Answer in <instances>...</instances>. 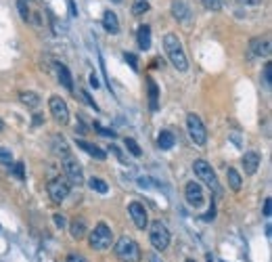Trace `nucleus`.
<instances>
[{
    "instance_id": "10",
    "label": "nucleus",
    "mask_w": 272,
    "mask_h": 262,
    "mask_svg": "<svg viewBox=\"0 0 272 262\" xmlns=\"http://www.w3.org/2000/svg\"><path fill=\"white\" fill-rule=\"evenodd\" d=\"M184 197L188 201V206L193 208H201L205 204V195H203V187H201L199 183H188L186 189H184Z\"/></svg>"
},
{
    "instance_id": "17",
    "label": "nucleus",
    "mask_w": 272,
    "mask_h": 262,
    "mask_svg": "<svg viewBox=\"0 0 272 262\" xmlns=\"http://www.w3.org/2000/svg\"><path fill=\"white\" fill-rule=\"evenodd\" d=\"M172 15L178 21H186L188 17H191V9H188L186 0H174L172 3Z\"/></svg>"
},
{
    "instance_id": "13",
    "label": "nucleus",
    "mask_w": 272,
    "mask_h": 262,
    "mask_svg": "<svg viewBox=\"0 0 272 262\" xmlns=\"http://www.w3.org/2000/svg\"><path fill=\"white\" fill-rule=\"evenodd\" d=\"M249 51L253 57H270V40L268 38H251Z\"/></svg>"
},
{
    "instance_id": "15",
    "label": "nucleus",
    "mask_w": 272,
    "mask_h": 262,
    "mask_svg": "<svg viewBox=\"0 0 272 262\" xmlns=\"http://www.w3.org/2000/svg\"><path fill=\"white\" fill-rule=\"evenodd\" d=\"M259 164H262V158H259V153L257 151H247L245 156H243V168H245V174H255L257 168H259Z\"/></svg>"
},
{
    "instance_id": "41",
    "label": "nucleus",
    "mask_w": 272,
    "mask_h": 262,
    "mask_svg": "<svg viewBox=\"0 0 272 262\" xmlns=\"http://www.w3.org/2000/svg\"><path fill=\"white\" fill-rule=\"evenodd\" d=\"M90 86H92V88H99V86H101V84H99V78L94 76V74H90Z\"/></svg>"
},
{
    "instance_id": "3",
    "label": "nucleus",
    "mask_w": 272,
    "mask_h": 262,
    "mask_svg": "<svg viewBox=\"0 0 272 262\" xmlns=\"http://www.w3.org/2000/svg\"><path fill=\"white\" fill-rule=\"evenodd\" d=\"M88 243H90L92 249H97V252H105V249H109L111 243H113L111 229L105 222H99L97 227L88 233Z\"/></svg>"
},
{
    "instance_id": "37",
    "label": "nucleus",
    "mask_w": 272,
    "mask_h": 262,
    "mask_svg": "<svg viewBox=\"0 0 272 262\" xmlns=\"http://www.w3.org/2000/svg\"><path fill=\"white\" fill-rule=\"evenodd\" d=\"M65 262H88V260H86V256H82V254H78V252H72V254L67 256Z\"/></svg>"
},
{
    "instance_id": "45",
    "label": "nucleus",
    "mask_w": 272,
    "mask_h": 262,
    "mask_svg": "<svg viewBox=\"0 0 272 262\" xmlns=\"http://www.w3.org/2000/svg\"><path fill=\"white\" fill-rule=\"evenodd\" d=\"M113 3H122V0H113Z\"/></svg>"
},
{
    "instance_id": "19",
    "label": "nucleus",
    "mask_w": 272,
    "mask_h": 262,
    "mask_svg": "<svg viewBox=\"0 0 272 262\" xmlns=\"http://www.w3.org/2000/svg\"><path fill=\"white\" fill-rule=\"evenodd\" d=\"M19 99H21V103H23V105L28 107V109H38L40 103H42V99L38 97L36 92H32V90L21 92V94H19Z\"/></svg>"
},
{
    "instance_id": "12",
    "label": "nucleus",
    "mask_w": 272,
    "mask_h": 262,
    "mask_svg": "<svg viewBox=\"0 0 272 262\" xmlns=\"http://www.w3.org/2000/svg\"><path fill=\"white\" fill-rule=\"evenodd\" d=\"M76 145L82 149V151H86L90 158H94V160H105L107 158V151H103L99 145H94V143H88V141H84V139H76Z\"/></svg>"
},
{
    "instance_id": "2",
    "label": "nucleus",
    "mask_w": 272,
    "mask_h": 262,
    "mask_svg": "<svg viewBox=\"0 0 272 262\" xmlns=\"http://www.w3.org/2000/svg\"><path fill=\"white\" fill-rule=\"evenodd\" d=\"M115 256L120 258L122 262H140V258H143V254H140V247L138 243L132 239V237H120L115 243Z\"/></svg>"
},
{
    "instance_id": "22",
    "label": "nucleus",
    "mask_w": 272,
    "mask_h": 262,
    "mask_svg": "<svg viewBox=\"0 0 272 262\" xmlns=\"http://www.w3.org/2000/svg\"><path fill=\"white\" fill-rule=\"evenodd\" d=\"M53 151L57 153V156H61V158H67V156H72L69 153V147H67V143L61 135H55L53 137Z\"/></svg>"
},
{
    "instance_id": "42",
    "label": "nucleus",
    "mask_w": 272,
    "mask_h": 262,
    "mask_svg": "<svg viewBox=\"0 0 272 262\" xmlns=\"http://www.w3.org/2000/svg\"><path fill=\"white\" fill-rule=\"evenodd\" d=\"M149 262H161V260L157 258V254H155V252H153V254H149Z\"/></svg>"
},
{
    "instance_id": "32",
    "label": "nucleus",
    "mask_w": 272,
    "mask_h": 262,
    "mask_svg": "<svg viewBox=\"0 0 272 262\" xmlns=\"http://www.w3.org/2000/svg\"><path fill=\"white\" fill-rule=\"evenodd\" d=\"M94 130H99V133H101V137H107V139H113V137H115V133H113V130L105 128V126H101V124H94Z\"/></svg>"
},
{
    "instance_id": "43",
    "label": "nucleus",
    "mask_w": 272,
    "mask_h": 262,
    "mask_svg": "<svg viewBox=\"0 0 272 262\" xmlns=\"http://www.w3.org/2000/svg\"><path fill=\"white\" fill-rule=\"evenodd\" d=\"M3 130H5V122H3V120H0V133H3Z\"/></svg>"
},
{
    "instance_id": "44",
    "label": "nucleus",
    "mask_w": 272,
    "mask_h": 262,
    "mask_svg": "<svg viewBox=\"0 0 272 262\" xmlns=\"http://www.w3.org/2000/svg\"><path fill=\"white\" fill-rule=\"evenodd\" d=\"M186 262H195V260H193V258H188V260H186Z\"/></svg>"
},
{
    "instance_id": "34",
    "label": "nucleus",
    "mask_w": 272,
    "mask_h": 262,
    "mask_svg": "<svg viewBox=\"0 0 272 262\" xmlns=\"http://www.w3.org/2000/svg\"><path fill=\"white\" fill-rule=\"evenodd\" d=\"M109 151H111V153H113V156H115L117 160H120L122 164H128V158H126V156H124V153L120 151V147H115V145H111V147H109Z\"/></svg>"
},
{
    "instance_id": "8",
    "label": "nucleus",
    "mask_w": 272,
    "mask_h": 262,
    "mask_svg": "<svg viewBox=\"0 0 272 262\" xmlns=\"http://www.w3.org/2000/svg\"><path fill=\"white\" fill-rule=\"evenodd\" d=\"M63 170H65V178L69 181V185H82L84 183V172H82V166L72 158L67 156L63 158Z\"/></svg>"
},
{
    "instance_id": "26",
    "label": "nucleus",
    "mask_w": 272,
    "mask_h": 262,
    "mask_svg": "<svg viewBox=\"0 0 272 262\" xmlns=\"http://www.w3.org/2000/svg\"><path fill=\"white\" fill-rule=\"evenodd\" d=\"M126 149L130 151V156H134V158L143 156V149H140V145H138L134 139H126Z\"/></svg>"
},
{
    "instance_id": "16",
    "label": "nucleus",
    "mask_w": 272,
    "mask_h": 262,
    "mask_svg": "<svg viewBox=\"0 0 272 262\" xmlns=\"http://www.w3.org/2000/svg\"><path fill=\"white\" fill-rule=\"evenodd\" d=\"M55 67H57V76H59V82L63 84V88L69 90V92H74V78H72V71H69V67L63 65V63H57Z\"/></svg>"
},
{
    "instance_id": "39",
    "label": "nucleus",
    "mask_w": 272,
    "mask_h": 262,
    "mask_svg": "<svg viewBox=\"0 0 272 262\" xmlns=\"http://www.w3.org/2000/svg\"><path fill=\"white\" fill-rule=\"evenodd\" d=\"M270 210H272V204H270V199H266L264 201V216L266 218H270Z\"/></svg>"
},
{
    "instance_id": "36",
    "label": "nucleus",
    "mask_w": 272,
    "mask_h": 262,
    "mask_svg": "<svg viewBox=\"0 0 272 262\" xmlns=\"http://www.w3.org/2000/svg\"><path fill=\"white\" fill-rule=\"evenodd\" d=\"M80 94H82V99H84V101H86V103H88V105L92 107V109H94V111H99V105H97V103H94V101L90 99V94H88L86 90H80Z\"/></svg>"
},
{
    "instance_id": "18",
    "label": "nucleus",
    "mask_w": 272,
    "mask_h": 262,
    "mask_svg": "<svg viewBox=\"0 0 272 262\" xmlns=\"http://www.w3.org/2000/svg\"><path fill=\"white\" fill-rule=\"evenodd\" d=\"M136 40H138L140 51H149L151 49V28L149 26H140L138 32H136Z\"/></svg>"
},
{
    "instance_id": "5",
    "label": "nucleus",
    "mask_w": 272,
    "mask_h": 262,
    "mask_svg": "<svg viewBox=\"0 0 272 262\" xmlns=\"http://www.w3.org/2000/svg\"><path fill=\"white\" fill-rule=\"evenodd\" d=\"M149 241H151L153 247L157 249V252H163V249L170 245V231H168V227H165L161 220L151 222V227H149Z\"/></svg>"
},
{
    "instance_id": "35",
    "label": "nucleus",
    "mask_w": 272,
    "mask_h": 262,
    "mask_svg": "<svg viewBox=\"0 0 272 262\" xmlns=\"http://www.w3.org/2000/svg\"><path fill=\"white\" fill-rule=\"evenodd\" d=\"M264 82H266V88H270L272 84V65L270 63L264 67Z\"/></svg>"
},
{
    "instance_id": "27",
    "label": "nucleus",
    "mask_w": 272,
    "mask_h": 262,
    "mask_svg": "<svg viewBox=\"0 0 272 262\" xmlns=\"http://www.w3.org/2000/svg\"><path fill=\"white\" fill-rule=\"evenodd\" d=\"M149 9H151L149 0H136L134 7H132V15H145Z\"/></svg>"
},
{
    "instance_id": "9",
    "label": "nucleus",
    "mask_w": 272,
    "mask_h": 262,
    "mask_svg": "<svg viewBox=\"0 0 272 262\" xmlns=\"http://www.w3.org/2000/svg\"><path fill=\"white\" fill-rule=\"evenodd\" d=\"M49 107H51V113H53V117L59 122V124H67L69 122V107H67V103L61 99V97H51L49 99Z\"/></svg>"
},
{
    "instance_id": "38",
    "label": "nucleus",
    "mask_w": 272,
    "mask_h": 262,
    "mask_svg": "<svg viewBox=\"0 0 272 262\" xmlns=\"http://www.w3.org/2000/svg\"><path fill=\"white\" fill-rule=\"evenodd\" d=\"M53 220H55V224H57L59 229H63L65 224H67V220H65V216H63V214H55V216H53Z\"/></svg>"
},
{
    "instance_id": "20",
    "label": "nucleus",
    "mask_w": 272,
    "mask_h": 262,
    "mask_svg": "<svg viewBox=\"0 0 272 262\" xmlns=\"http://www.w3.org/2000/svg\"><path fill=\"white\" fill-rule=\"evenodd\" d=\"M147 88H149V107H151V111H157L159 88H157V84H155V80H153V78L147 80Z\"/></svg>"
},
{
    "instance_id": "7",
    "label": "nucleus",
    "mask_w": 272,
    "mask_h": 262,
    "mask_svg": "<svg viewBox=\"0 0 272 262\" xmlns=\"http://www.w3.org/2000/svg\"><path fill=\"white\" fill-rule=\"evenodd\" d=\"M186 128H188V137H191V141L195 143V145L203 147L207 143V130H205L203 122H201V117L197 113L186 115Z\"/></svg>"
},
{
    "instance_id": "25",
    "label": "nucleus",
    "mask_w": 272,
    "mask_h": 262,
    "mask_svg": "<svg viewBox=\"0 0 272 262\" xmlns=\"http://www.w3.org/2000/svg\"><path fill=\"white\" fill-rule=\"evenodd\" d=\"M88 187L92 189V191H97V193H101V195H105V193H109V185L103 181V178H97V176H92L90 181H88Z\"/></svg>"
},
{
    "instance_id": "23",
    "label": "nucleus",
    "mask_w": 272,
    "mask_h": 262,
    "mask_svg": "<svg viewBox=\"0 0 272 262\" xmlns=\"http://www.w3.org/2000/svg\"><path fill=\"white\" fill-rule=\"evenodd\" d=\"M157 145L163 149V151H168L176 145V137L170 133V130H161L159 137H157Z\"/></svg>"
},
{
    "instance_id": "31",
    "label": "nucleus",
    "mask_w": 272,
    "mask_h": 262,
    "mask_svg": "<svg viewBox=\"0 0 272 262\" xmlns=\"http://www.w3.org/2000/svg\"><path fill=\"white\" fill-rule=\"evenodd\" d=\"M17 9H19V13H21V19H30V11H28V5H26V0H19L17 3Z\"/></svg>"
},
{
    "instance_id": "33",
    "label": "nucleus",
    "mask_w": 272,
    "mask_h": 262,
    "mask_svg": "<svg viewBox=\"0 0 272 262\" xmlns=\"http://www.w3.org/2000/svg\"><path fill=\"white\" fill-rule=\"evenodd\" d=\"M23 168H26V166H23V162H17L15 168H13V172H15V176L19 178V181H23V178H26V170H23Z\"/></svg>"
},
{
    "instance_id": "40",
    "label": "nucleus",
    "mask_w": 272,
    "mask_h": 262,
    "mask_svg": "<svg viewBox=\"0 0 272 262\" xmlns=\"http://www.w3.org/2000/svg\"><path fill=\"white\" fill-rule=\"evenodd\" d=\"M239 5H249V7H257L259 5V0H236Z\"/></svg>"
},
{
    "instance_id": "11",
    "label": "nucleus",
    "mask_w": 272,
    "mask_h": 262,
    "mask_svg": "<svg viewBox=\"0 0 272 262\" xmlns=\"http://www.w3.org/2000/svg\"><path fill=\"white\" fill-rule=\"evenodd\" d=\"M128 210H130V216H132V220H134V224H136V229L145 231V229L149 227V214H147L145 206L138 204V201H132Z\"/></svg>"
},
{
    "instance_id": "28",
    "label": "nucleus",
    "mask_w": 272,
    "mask_h": 262,
    "mask_svg": "<svg viewBox=\"0 0 272 262\" xmlns=\"http://www.w3.org/2000/svg\"><path fill=\"white\" fill-rule=\"evenodd\" d=\"M201 5L207 11H220L224 7V0H201Z\"/></svg>"
},
{
    "instance_id": "1",
    "label": "nucleus",
    "mask_w": 272,
    "mask_h": 262,
    "mask_svg": "<svg viewBox=\"0 0 272 262\" xmlns=\"http://www.w3.org/2000/svg\"><path fill=\"white\" fill-rule=\"evenodd\" d=\"M163 49H165V55H168L170 63L178 69V71H186L188 69V61H186V55H184V49H182V42L178 40L176 34H165L163 36Z\"/></svg>"
},
{
    "instance_id": "24",
    "label": "nucleus",
    "mask_w": 272,
    "mask_h": 262,
    "mask_svg": "<svg viewBox=\"0 0 272 262\" xmlns=\"http://www.w3.org/2000/svg\"><path fill=\"white\" fill-rule=\"evenodd\" d=\"M226 181H228V187L232 189V191H241V187H243V176L236 172L234 168H228V170H226Z\"/></svg>"
},
{
    "instance_id": "4",
    "label": "nucleus",
    "mask_w": 272,
    "mask_h": 262,
    "mask_svg": "<svg viewBox=\"0 0 272 262\" xmlns=\"http://www.w3.org/2000/svg\"><path fill=\"white\" fill-rule=\"evenodd\" d=\"M193 170H195V174H197V178L203 185H207L211 191L214 193H222V189H220V183H218V176H216V172H214V168L205 162V160H195V164H193Z\"/></svg>"
},
{
    "instance_id": "21",
    "label": "nucleus",
    "mask_w": 272,
    "mask_h": 262,
    "mask_svg": "<svg viewBox=\"0 0 272 262\" xmlns=\"http://www.w3.org/2000/svg\"><path fill=\"white\" fill-rule=\"evenodd\" d=\"M103 28L107 30L109 34H117V32H120V21H117V15L111 13V11H107V13L103 15Z\"/></svg>"
},
{
    "instance_id": "6",
    "label": "nucleus",
    "mask_w": 272,
    "mask_h": 262,
    "mask_svg": "<svg viewBox=\"0 0 272 262\" xmlns=\"http://www.w3.org/2000/svg\"><path fill=\"white\" fill-rule=\"evenodd\" d=\"M46 191H49V197L53 204H63L65 197L69 195V191H72V185H69L65 176H55V178H51Z\"/></svg>"
},
{
    "instance_id": "29",
    "label": "nucleus",
    "mask_w": 272,
    "mask_h": 262,
    "mask_svg": "<svg viewBox=\"0 0 272 262\" xmlns=\"http://www.w3.org/2000/svg\"><path fill=\"white\" fill-rule=\"evenodd\" d=\"M0 164H5V166L13 164V153H11L7 147H0Z\"/></svg>"
},
{
    "instance_id": "14",
    "label": "nucleus",
    "mask_w": 272,
    "mask_h": 262,
    "mask_svg": "<svg viewBox=\"0 0 272 262\" xmlns=\"http://www.w3.org/2000/svg\"><path fill=\"white\" fill-rule=\"evenodd\" d=\"M69 235L74 237V239H84V237L88 235V224H86V218L82 216H76L72 220V224H69Z\"/></svg>"
},
{
    "instance_id": "30",
    "label": "nucleus",
    "mask_w": 272,
    "mask_h": 262,
    "mask_svg": "<svg viewBox=\"0 0 272 262\" xmlns=\"http://www.w3.org/2000/svg\"><path fill=\"white\" fill-rule=\"evenodd\" d=\"M124 59L130 63V67H132L134 71H138V69H140V67H138V57H136V55H132V53H124Z\"/></svg>"
}]
</instances>
